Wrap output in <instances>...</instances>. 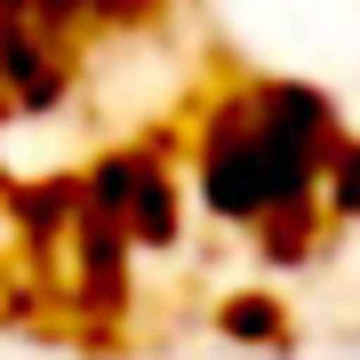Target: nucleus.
I'll use <instances>...</instances> for the list:
<instances>
[{
    "label": "nucleus",
    "mask_w": 360,
    "mask_h": 360,
    "mask_svg": "<svg viewBox=\"0 0 360 360\" xmlns=\"http://www.w3.org/2000/svg\"><path fill=\"white\" fill-rule=\"evenodd\" d=\"M336 112L312 89H248L217 112L200 144V184L208 208L232 224H281L321 193L336 160Z\"/></svg>",
    "instance_id": "f257e3e1"
}]
</instances>
